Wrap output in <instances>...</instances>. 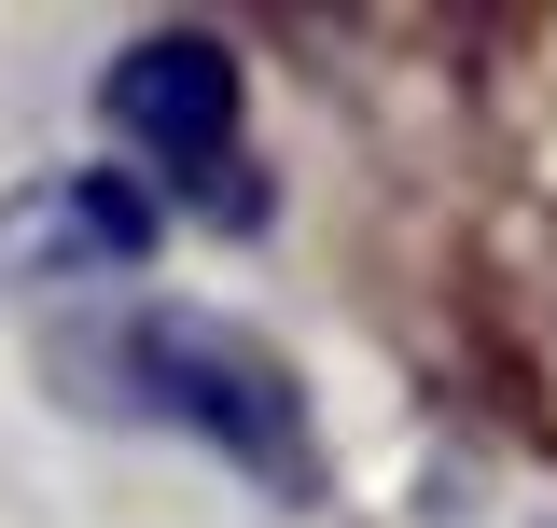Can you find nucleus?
I'll return each instance as SVG.
<instances>
[{
	"instance_id": "3",
	"label": "nucleus",
	"mask_w": 557,
	"mask_h": 528,
	"mask_svg": "<svg viewBox=\"0 0 557 528\" xmlns=\"http://www.w3.org/2000/svg\"><path fill=\"white\" fill-rule=\"evenodd\" d=\"M28 223H42V237H28V264H139L153 237H168V209H153V181H139V167H84V181H57Z\"/></svg>"
},
{
	"instance_id": "2",
	"label": "nucleus",
	"mask_w": 557,
	"mask_h": 528,
	"mask_svg": "<svg viewBox=\"0 0 557 528\" xmlns=\"http://www.w3.org/2000/svg\"><path fill=\"white\" fill-rule=\"evenodd\" d=\"M98 112H112V139H126V167L168 181V209L196 196V209H223V223H251V209H265V196H251V153H237L251 98H237V56H223L209 28L126 42L112 84H98Z\"/></svg>"
},
{
	"instance_id": "1",
	"label": "nucleus",
	"mask_w": 557,
	"mask_h": 528,
	"mask_svg": "<svg viewBox=\"0 0 557 528\" xmlns=\"http://www.w3.org/2000/svg\"><path fill=\"white\" fill-rule=\"evenodd\" d=\"M42 390L84 417H139V431H196L209 460H237L251 487L307 501L321 487V431L307 390L251 320L223 306H112V320H57L42 334Z\"/></svg>"
}]
</instances>
